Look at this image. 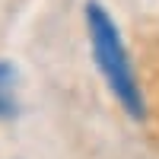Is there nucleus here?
<instances>
[{
    "label": "nucleus",
    "instance_id": "f03ea898",
    "mask_svg": "<svg viewBox=\"0 0 159 159\" xmlns=\"http://www.w3.org/2000/svg\"><path fill=\"white\" fill-rule=\"evenodd\" d=\"M16 115V70L10 61H0V118Z\"/></svg>",
    "mask_w": 159,
    "mask_h": 159
},
{
    "label": "nucleus",
    "instance_id": "f257e3e1",
    "mask_svg": "<svg viewBox=\"0 0 159 159\" xmlns=\"http://www.w3.org/2000/svg\"><path fill=\"white\" fill-rule=\"evenodd\" d=\"M86 29H89V45H92V57H96L99 73L105 76L115 99L124 105V111L140 121L143 118V96H140L134 67H130V54L121 42V32H118L115 19L96 0L86 3Z\"/></svg>",
    "mask_w": 159,
    "mask_h": 159
}]
</instances>
